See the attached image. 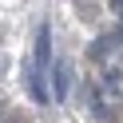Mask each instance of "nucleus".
<instances>
[{
  "mask_svg": "<svg viewBox=\"0 0 123 123\" xmlns=\"http://www.w3.org/2000/svg\"><path fill=\"white\" fill-rule=\"evenodd\" d=\"M68 87H72V72H68V64L60 60V64L52 68V95L64 99V95H68Z\"/></svg>",
  "mask_w": 123,
  "mask_h": 123,
  "instance_id": "f257e3e1",
  "label": "nucleus"
},
{
  "mask_svg": "<svg viewBox=\"0 0 123 123\" xmlns=\"http://www.w3.org/2000/svg\"><path fill=\"white\" fill-rule=\"evenodd\" d=\"M48 64H52V36H48V28H40L36 32V68L48 72Z\"/></svg>",
  "mask_w": 123,
  "mask_h": 123,
  "instance_id": "f03ea898",
  "label": "nucleus"
},
{
  "mask_svg": "<svg viewBox=\"0 0 123 123\" xmlns=\"http://www.w3.org/2000/svg\"><path fill=\"white\" fill-rule=\"evenodd\" d=\"M28 87H32V99H36V103H52V91H48V83H44V68H32Z\"/></svg>",
  "mask_w": 123,
  "mask_h": 123,
  "instance_id": "7ed1b4c3",
  "label": "nucleus"
},
{
  "mask_svg": "<svg viewBox=\"0 0 123 123\" xmlns=\"http://www.w3.org/2000/svg\"><path fill=\"white\" fill-rule=\"evenodd\" d=\"M111 8H115V12H123V0H111Z\"/></svg>",
  "mask_w": 123,
  "mask_h": 123,
  "instance_id": "20e7f679",
  "label": "nucleus"
}]
</instances>
